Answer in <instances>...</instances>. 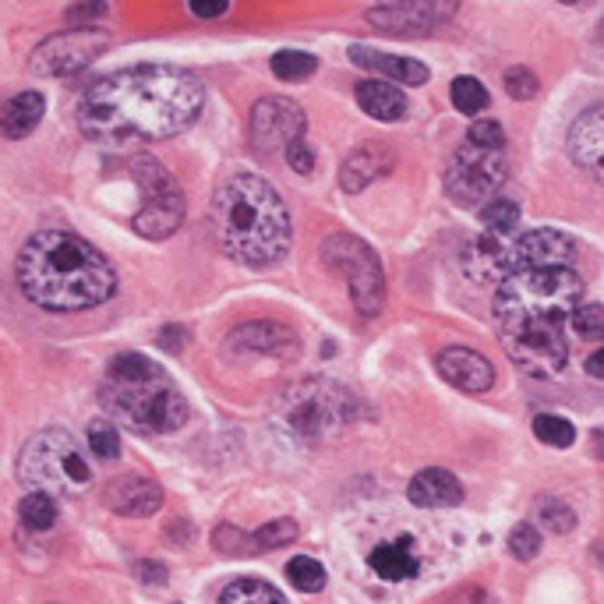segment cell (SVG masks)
Returning <instances> with one entry per match:
<instances>
[{"label": "cell", "instance_id": "cell-1", "mask_svg": "<svg viewBox=\"0 0 604 604\" xmlns=\"http://www.w3.org/2000/svg\"><path fill=\"white\" fill-rule=\"evenodd\" d=\"M206 89L188 67L135 64L93 82L78 99V127L99 146L163 141L198 121Z\"/></svg>", "mask_w": 604, "mask_h": 604}, {"label": "cell", "instance_id": "cell-2", "mask_svg": "<svg viewBox=\"0 0 604 604\" xmlns=\"http://www.w3.org/2000/svg\"><path fill=\"white\" fill-rule=\"evenodd\" d=\"M22 294L42 311H85L118 294V272L107 255L71 230H39L14 262Z\"/></svg>", "mask_w": 604, "mask_h": 604}, {"label": "cell", "instance_id": "cell-3", "mask_svg": "<svg viewBox=\"0 0 604 604\" xmlns=\"http://www.w3.org/2000/svg\"><path fill=\"white\" fill-rule=\"evenodd\" d=\"M209 223L220 248L248 269L280 266L294 241L286 201L255 174H234L215 188Z\"/></svg>", "mask_w": 604, "mask_h": 604}, {"label": "cell", "instance_id": "cell-4", "mask_svg": "<svg viewBox=\"0 0 604 604\" xmlns=\"http://www.w3.org/2000/svg\"><path fill=\"white\" fill-rule=\"evenodd\" d=\"M103 410L141 435H170L188 421V399L177 382L141 354H118L99 385Z\"/></svg>", "mask_w": 604, "mask_h": 604}, {"label": "cell", "instance_id": "cell-5", "mask_svg": "<svg viewBox=\"0 0 604 604\" xmlns=\"http://www.w3.org/2000/svg\"><path fill=\"white\" fill-rule=\"evenodd\" d=\"M583 280L572 269H534L509 276L495 294L498 333H523L538 325H566L580 308Z\"/></svg>", "mask_w": 604, "mask_h": 604}, {"label": "cell", "instance_id": "cell-6", "mask_svg": "<svg viewBox=\"0 0 604 604\" xmlns=\"http://www.w3.org/2000/svg\"><path fill=\"white\" fill-rule=\"evenodd\" d=\"M577 244L563 230H513V234H484L467 248L464 269L478 283H506L509 276L534 269H569Z\"/></svg>", "mask_w": 604, "mask_h": 604}, {"label": "cell", "instance_id": "cell-7", "mask_svg": "<svg viewBox=\"0 0 604 604\" xmlns=\"http://www.w3.org/2000/svg\"><path fill=\"white\" fill-rule=\"evenodd\" d=\"M19 481L42 495H82L93 484V467L67 431L47 428L22 445Z\"/></svg>", "mask_w": 604, "mask_h": 604}, {"label": "cell", "instance_id": "cell-8", "mask_svg": "<svg viewBox=\"0 0 604 604\" xmlns=\"http://www.w3.org/2000/svg\"><path fill=\"white\" fill-rule=\"evenodd\" d=\"M283 424L305 442H322L336 435L340 428H347L357 417V399L350 390H343L336 382L311 379L294 385L280 403Z\"/></svg>", "mask_w": 604, "mask_h": 604}, {"label": "cell", "instance_id": "cell-9", "mask_svg": "<svg viewBox=\"0 0 604 604\" xmlns=\"http://www.w3.org/2000/svg\"><path fill=\"white\" fill-rule=\"evenodd\" d=\"M132 177L141 188V209L135 212L132 226L146 241H167L174 230L184 223V192L181 184L163 170V163H156L152 156H135L132 160Z\"/></svg>", "mask_w": 604, "mask_h": 604}, {"label": "cell", "instance_id": "cell-10", "mask_svg": "<svg viewBox=\"0 0 604 604\" xmlns=\"http://www.w3.org/2000/svg\"><path fill=\"white\" fill-rule=\"evenodd\" d=\"M322 262L340 272L350 286L354 308L371 319V315L382 311L385 300V276H382V262L379 255L368 248L361 237L354 234H329L322 241Z\"/></svg>", "mask_w": 604, "mask_h": 604}, {"label": "cell", "instance_id": "cell-11", "mask_svg": "<svg viewBox=\"0 0 604 604\" xmlns=\"http://www.w3.org/2000/svg\"><path fill=\"white\" fill-rule=\"evenodd\" d=\"M509 174V160L506 149H484L464 141L445 170V195H449L456 206L473 209V206H488L498 188L506 184Z\"/></svg>", "mask_w": 604, "mask_h": 604}, {"label": "cell", "instance_id": "cell-12", "mask_svg": "<svg viewBox=\"0 0 604 604\" xmlns=\"http://www.w3.org/2000/svg\"><path fill=\"white\" fill-rule=\"evenodd\" d=\"M107 50H110V36L103 28L96 25L67 28V33H57L39 42L33 57H28V71L39 78H67V75H78L82 67H89Z\"/></svg>", "mask_w": 604, "mask_h": 604}, {"label": "cell", "instance_id": "cell-13", "mask_svg": "<svg viewBox=\"0 0 604 604\" xmlns=\"http://www.w3.org/2000/svg\"><path fill=\"white\" fill-rule=\"evenodd\" d=\"M502 347H506L516 368H523L534 379H552L569 361L566 325H538L523 329V333H509L502 336Z\"/></svg>", "mask_w": 604, "mask_h": 604}, {"label": "cell", "instance_id": "cell-14", "mask_svg": "<svg viewBox=\"0 0 604 604\" xmlns=\"http://www.w3.org/2000/svg\"><path fill=\"white\" fill-rule=\"evenodd\" d=\"M308 118L294 99L283 96H266L251 107V146L258 152H283L294 146L297 138H305Z\"/></svg>", "mask_w": 604, "mask_h": 604}, {"label": "cell", "instance_id": "cell-15", "mask_svg": "<svg viewBox=\"0 0 604 604\" xmlns=\"http://www.w3.org/2000/svg\"><path fill=\"white\" fill-rule=\"evenodd\" d=\"M456 14V4H435V0H407V4H382L368 11V22L382 33L396 36H428L442 28Z\"/></svg>", "mask_w": 604, "mask_h": 604}, {"label": "cell", "instance_id": "cell-16", "mask_svg": "<svg viewBox=\"0 0 604 604\" xmlns=\"http://www.w3.org/2000/svg\"><path fill=\"white\" fill-rule=\"evenodd\" d=\"M569 156L587 177L604 184V103L583 110L569 127Z\"/></svg>", "mask_w": 604, "mask_h": 604}, {"label": "cell", "instance_id": "cell-17", "mask_svg": "<svg viewBox=\"0 0 604 604\" xmlns=\"http://www.w3.org/2000/svg\"><path fill=\"white\" fill-rule=\"evenodd\" d=\"M226 354H234V357H255V354L294 357L297 336H294V329H286L280 322H248L226 336Z\"/></svg>", "mask_w": 604, "mask_h": 604}, {"label": "cell", "instance_id": "cell-18", "mask_svg": "<svg viewBox=\"0 0 604 604\" xmlns=\"http://www.w3.org/2000/svg\"><path fill=\"white\" fill-rule=\"evenodd\" d=\"M103 498L118 516H127V520H146V516L160 513L163 488L152 478H141V473H124V478H113L107 484Z\"/></svg>", "mask_w": 604, "mask_h": 604}, {"label": "cell", "instance_id": "cell-19", "mask_svg": "<svg viewBox=\"0 0 604 604\" xmlns=\"http://www.w3.org/2000/svg\"><path fill=\"white\" fill-rule=\"evenodd\" d=\"M439 375L464 393H488L495 385V368L488 357L467 347H449L439 354Z\"/></svg>", "mask_w": 604, "mask_h": 604}, {"label": "cell", "instance_id": "cell-20", "mask_svg": "<svg viewBox=\"0 0 604 604\" xmlns=\"http://www.w3.org/2000/svg\"><path fill=\"white\" fill-rule=\"evenodd\" d=\"M407 495L414 506H421V509H453L464 502V484H459V478L449 470L428 467L410 481Z\"/></svg>", "mask_w": 604, "mask_h": 604}, {"label": "cell", "instance_id": "cell-21", "mask_svg": "<svg viewBox=\"0 0 604 604\" xmlns=\"http://www.w3.org/2000/svg\"><path fill=\"white\" fill-rule=\"evenodd\" d=\"M350 61L357 67H368V71H379L393 85H424L431 78V71L421 61H410V57H393V53H382L375 47H365V42H354L350 47Z\"/></svg>", "mask_w": 604, "mask_h": 604}, {"label": "cell", "instance_id": "cell-22", "mask_svg": "<svg viewBox=\"0 0 604 604\" xmlns=\"http://www.w3.org/2000/svg\"><path fill=\"white\" fill-rule=\"evenodd\" d=\"M390 170H393V152L379 146V141H368V146L354 149L347 156V163H343V170H340V188L357 195V192H365L371 181L390 174Z\"/></svg>", "mask_w": 604, "mask_h": 604}, {"label": "cell", "instance_id": "cell-23", "mask_svg": "<svg viewBox=\"0 0 604 604\" xmlns=\"http://www.w3.org/2000/svg\"><path fill=\"white\" fill-rule=\"evenodd\" d=\"M42 110H47V99H42L36 89H25L14 99H8L4 110H0V135L19 141L28 138L42 121Z\"/></svg>", "mask_w": 604, "mask_h": 604}, {"label": "cell", "instance_id": "cell-24", "mask_svg": "<svg viewBox=\"0 0 604 604\" xmlns=\"http://www.w3.org/2000/svg\"><path fill=\"white\" fill-rule=\"evenodd\" d=\"M354 99L368 118H375L382 124L403 121V113H407V96H403L393 82H361L354 89Z\"/></svg>", "mask_w": 604, "mask_h": 604}, {"label": "cell", "instance_id": "cell-25", "mask_svg": "<svg viewBox=\"0 0 604 604\" xmlns=\"http://www.w3.org/2000/svg\"><path fill=\"white\" fill-rule=\"evenodd\" d=\"M368 566L379 572L382 580H410L417 577V555L410 552V538H396L379 544L375 552L368 555Z\"/></svg>", "mask_w": 604, "mask_h": 604}, {"label": "cell", "instance_id": "cell-26", "mask_svg": "<svg viewBox=\"0 0 604 604\" xmlns=\"http://www.w3.org/2000/svg\"><path fill=\"white\" fill-rule=\"evenodd\" d=\"M220 604H286V597L272 583H266V580L241 577V580L223 587Z\"/></svg>", "mask_w": 604, "mask_h": 604}, {"label": "cell", "instance_id": "cell-27", "mask_svg": "<svg viewBox=\"0 0 604 604\" xmlns=\"http://www.w3.org/2000/svg\"><path fill=\"white\" fill-rule=\"evenodd\" d=\"M481 223L484 234H513L520 226V206L513 198H492L488 206H481Z\"/></svg>", "mask_w": 604, "mask_h": 604}, {"label": "cell", "instance_id": "cell-28", "mask_svg": "<svg viewBox=\"0 0 604 604\" xmlns=\"http://www.w3.org/2000/svg\"><path fill=\"white\" fill-rule=\"evenodd\" d=\"M19 516L28 530H50L57 523V502H53V495L28 492L19 506Z\"/></svg>", "mask_w": 604, "mask_h": 604}, {"label": "cell", "instance_id": "cell-29", "mask_svg": "<svg viewBox=\"0 0 604 604\" xmlns=\"http://www.w3.org/2000/svg\"><path fill=\"white\" fill-rule=\"evenodd\" d=\"M315 67H319V61L305 50H280L272 57V75L283 82H305L315 75Z\"/></svg>", "mask_w": 604, "mask_h": 604}, {"label": "cell", "instance_id": "cell-30", "mask_svg": "<svg viewBox=\"0 0 604 604\" xmlns=\"http://www.w3.org/2000/svg\"><path fill=\"white\" fill-rule=\"evenodd\" d=\"M449 96H453V107L459 110V113H481V110H488V103H492V96H488V89L478 82V78H470V75H464V78H456L453 85H449Z\"/></svg>", "mask_w": 604, "mask_h": 604}, {"label": "cell", "instance_id": "cell-31", "mask_svg": "<svg viewBox=\"0 0 604 604\" xmlns=\"http://www.w3.org/2000/svg\"><path fill=\"white\" fill-rule=\"evenodd\" d=\"M286 580H291L297 591H305V594H319L322 587H325V569L315 563V558L308 555H297L286 563Z\"/></svg>", "mask_w": 604, "mask_h": 604}, {"label": "cell", "instance_id": "cell-32", "mask_svg": "<svg viewBox=\"0 0 604 604\" xmlns=\"http://www.w3.org/2000/svg\"><path fill=\"white\" fill-rule=\"evenodd\" d=\"M297 538V523L294 520H272L266 527H258L251 534V552L262 555V552H276L283 544H291Z\"/></svg>", "mask_w": 604, "mask_h": 604}, {"label": "cell", "instance_id": "cell-33", "mask_svg": "<svg viewBox=\"0 0 604 604\" xmlns=\"http://www.w3.org/2000/svg\"><path fill=\"white\" fill-rule=\"evenodd\" d=\"M534 435L544 445H555V449H569V445L577 442V428H572L566 417L541 414V417H534Z\"/></svg>", "mask_w": 604, "mask_h": 604}, {"label": "cell", "instance_id": "cell-34", "mask_svg": "<svg viewBox=\"0 0 604 604\" xmlns=\"http://www.w3.org/2000/svg\"><path fill=\"white\" fill-rule=\"evenodd\" d=\"M89 449L99 456V459H118L121 453V435L118 428L110 421H93L89 424Z\"/></svg>", "mask_w": 604, "mask_h": 604}, {"label": "cell", "instance_id": "cell-35", "mask_svg": "<svg viewBox=\"0 0 604 604\" xmlns=\"http://www.w3.org/2000/svg\"><path fill=\"white\" fill-rule=\"evenodd\" d=\"M509 552H513V558H520V563H530V558H538V552H541V530L534 523H520L509 534Z\"/></svg>", "mask_w": 604, "mask_h": 604}, {"label": "cell", "instance_id": "cell-36", "mask_svg": "<svg viewBox=\"0 0 604 604\" xmlns=\"http://www.w3.org/2000/svg\"><path fill=\"white\" fill-rule=\"evenodd\" d=\"M569 322L583 340H604V308L601 305H580L577 311H572Z\"/></svg>", "mask_w": 604, "mask_h": 604}, {"label": "cell", "instance_id": "cell-37", "mask_svg": "<svg viewBox=\"0 0 604 604\" xmlns=\"http://www.w3.org/2000/svg\"><path fill=\"white\" fill-rule=\"evenodd\" d=\"M541 89V82L534 71H527V67H509L506 71V93L513 99H520V103H527V99H534Z\"/></svg>", "mask_w": 604, "mask_h": 604}, {"label": "cell", "instance_id": "cell-38", "mask_svg": "<svg viewBox=\"0 0 604 604\" xmlns=\"http://www.w3.org/2000/svg\"><path fill=\"white\" fill-rule=\"evenodd\" d=\"M212 544H215V552L220 555H255L251 552V534H244V530H237V527H220L215 530Z\"/></svg>", "mask_w": 604, "mask_h": 604}, {"label": "cell", "instance_id": "cell-39", "mask_svg": "<svg viewBox=\"0 0 604 604\" xmlns=\"http://www.w3.org/2000/svg\"><path fill=\"white\" fill-rule=\"evenodd\" d=\"M541 523L548 527V530H555V534H569L572 527H577V513H572L566 502H544L541 506Z\"/></svg>", "mask_w": 604, "mask_h": 604}, {"label": "cell", "instance_id": "cell-40", "mask_svg": "<svg viewBox=\"0 0 604 604\" xmlns=\"http://www.w3.org/2000/svg\"><path fill=\"white\" fill-rule=\"evenodd\" d=\"M467 141H473V146H484V149H506V132H502L498 121H473Z\"/></svg>", "mask_w": 604, "mask_h": 604}, {"label": "cell", "instance_id": "cell-41", "mask_svg": "<svg viewBox=\"0 0 604 604\" xmlns=\"http://www.w3.org/2000/svg\"><path fill=\"white\" fill-rule=\"evenodd\" d=\"M107 11H110L107 4H75V8L64 11V19H67V25H75V28H89V22L103 19Z\"/></svg>", "mask_w": 604, "mask_h": 604}, {"label": "cell", "instance_id": "cell-42", "mask_svg": "<svg viewBox=\"0 0 604 604\" xmlns=\"http://www.w3.org/2000/svg\"><path fill=\"white\" fill-rule=\"evenodd\" d=\"M286 163H291L297 174H311L315 170V152H311V146L305 138H297L291 149H286Z\"/></svg>", "mask_w": 604, "mask_h": 604}, {"label": "cell", "instance_id": "cell-43", "mask_svg": "<svg viewBox=\"0 0 604 604\" xmlns=\"http://www.w3.org/2000/svg\"><path fill=\"white\" fill-rule=\"evenodd\" d=\"M184 340H188V333H184L181 325H163L160 329V347L170 350V354H181L184 350Z\"/></svg>", "mask_w": 604, "mask_h": 604}, {"label": "cell", "instance_id": "cell-44", "mask_svg": "<svg viewBox=\"0 0 604 604\" xmlns=\"http://www.w3.org/2000/svg\"><path fill=\"white\" fill-rule=\"evenodd\" d=\"M135 577L141 580V583H167V569L160 566V563H135Z\"/></svg>", "mask_w": 604, "mask_h": 604}, {"label": "cell", "instance_id": "cell-45", "mask_svg": "<svg viewBox=\"0 0 604 604\" xmlns=\"http://www.w3.org/2000/svg\"><path fill=\"white\" fill-rule=\"evenodd\" d=\"M188 11L195 14V19H220V14L230 11V4H226V0H220V4H198V0H192Z\"/></svg>", "mask_w": 604, "mask_h": 604}, {"label": "cell", "instance_id": "cell-46", "mask_svg": "<svg viewBox=\"0 0 604 604\" xmlns=\"http://www.w3.org/2000/svg\"><path fill=\"white\" fill-rule=\"evenodd\" d=\"M587 375L604 379V347H601V350H594L591 357H587Z\"/></svg>", "mask_w": 604, "mask_h": 604}, {"label": "cell", "instance_id": "cell-47", "mask_svg": "<svg viewBox=\"0 0 604 604\" xmlns=\"http://www.w3.org/2000/svg\"><path fill=\"white\" fill-rule=\"evenodd\" d=\"M594 453L604 459V431H597V435H594Z\"/></svg>", "mask_w": 604, "mask_h": 604}, {"label": "cell", "instance_id": "cell-48", "mask_svg": "<svg viewBox=\"0 0 604 604\" xmlns=\"http://www.w3.org/2000/svg\"><path fill=\"white\" fill-rule=\"evenodd\" d=\"M601 36H604V25H601Z\"/></svg>", "mask_w": 604, "mask_h": 604}]
</instances>
